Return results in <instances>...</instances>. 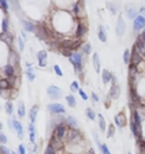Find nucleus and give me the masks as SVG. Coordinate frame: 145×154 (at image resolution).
Instances as JSON below:
<instances>
[{
    "label": "nucleus",
    "mask_w": 145,
    "mask_h": 154,
    "mask_svg": "<svg viewBox=\"0 0 145 154\" xmlns=\"http://www.w3.org/2000/svg\"><path fill=\"white\" fill-rule=\"evenodd\" d=\"M128 154H131V153H130V152H129V153H128Z\"/></svg>",
    "instance_id": "nucleus-61"
},
{
    "label": "nucleus",
    "mask_w": 145,
    "mask_h": 154,
    "mask_svg": "<svg viewBox=\"0 0 145 154\" xmlns=\"http://www.w3.org/2000/svg\"><path fill=\"white\" fill-rule=\"evenodd\" d=\"M114 133H115V126H114V124H109L108 131H107V138H113Z\"/></svg>",
    "instance_id": "nucleus-38"
},
{
    "label": "nucleus",
    "mask_w": 145,
    "mask_h": 154,
    "mask_svg": "<svg viewBox=\"0 0 145 154\" xmlns=\"http://www.w3.org/2000/svg\"><path fill=\"white\" fill-rule=\"evenodd\" d=\"M11 154H19V153H17V150H16V152H11Z\"/></svg>",
    "instance_id": "nucleus-60"
},
{
    "label": "nucleus",
    "mask_w": 145,
    "mask_h": 154,
    "mask_svg": "<svg viewBox=\"0 0 145 154\" xmlns=\"http://www.w3.org/2000/svg\"><path fill=\"white\" fill-rule=\"evenodd\" d=\"M10 88H11V85H10V82L8 81V79H2L0 80V90H2V92L10 91Z\"/></svg>",
    "instance_id": "nucleus-27"
},
{
    "label": "nucleus",
    "mask_w": 145,
    "mask_h": 154,
    "mask_svg": "<svg viewBox=\"0 0 145 154\" xmlns=\"http://www.w3.org/2000/svg\"><path fill=\"white\" fill-rule=\"evenodd\" d=\"M9 31V19L3 17L2 20V32H8Z\"/></svg>",
    "instance_id": "nucleus-37"
},
{
    "label": "nucleus",
    "mask_w": 145,
    "mask_h": 154,
    "mask_svg": "<svg viewBox=\"0 0 145 154\" xmlns=\"http://www.w3.org/2000/svg\"><path fill=\"white\" fill-rule=\"evenodd\" d=\"M29 154H31V153H29Z\"/></svg>",
    "instance_id": "nucleus-62"
},
{
    "label": "nucleus",
    "mask_w": 145,
    "mask_h": 154,
    "mask_svg": "<svg viewBox=\"0 0 145 154\" xmlns=\"http://www.w3.org/2000/svg\"><path fill=\"white\" fill-rule=\"evenodd\" d=\"M25 40L24 38H21V37H19L17 38V46H19V51H24V49H25V42H24Z\"/></svg>",
    "instance_id": "nucleus-45"
},
{
    "label": "nucleus",
    "mask_w": 145,
    "mask_h": 154,
    "mask_svg": "<svg viewBox=\"0 0 145 154\" xmlns=\"http://www.w3.org/2000/svg\"><path fill=\"white\" fill-rule=\"evenodd\" d=\"M139 14L143 15V16L145 17V6H141V8L139 9Z\"/></svg>",
    "instance_id": "nucleus-56"
},
{
    "label": "nucleus",
    "mask_w": 145,
    "mask_h": 154,
    "mask_svg": "<svg viewBox=\"0 0 145 154\" xmlns=\"http://www.w3.org/2000/svg\"><path fill=\"white\" fill-rule=\"evenodd\" d=\"M47 94L48 97H50L51 100H60L62 97V90L59 87V86H55V85H51L47 87Z\"/></svg>",
    "instance_id": "nucleus-6"
},
{
    "label": "nucleus",
    "mask_w": 145,
    "mask_h": 154,
    "mask_svg": "<svg viewBox=\"0 0 145 154\" xmlns=\"http://www.w3.org/2000/svg\"><path fill=\"white\" fill-rule=\"evenodd\" d=\"M13 124H14V129L17 134L19 139H23L25 136V132H24V127H23L21 122H19V119H13Z\"/></svg>",
    "instance_id": "nucleus-17"
},
{
    "label": "nucleus",
    "mask_w": 145,
    "mask_h": 154,
    "mask_svg": "<svg viewBox=\"0 0 145 154\" xmlns=\"http://www.w3.org/2000/svg\"><path fill=\"white\" fill-rule=\"evenodd\" d=\"M137 52H139L141 56H145V41L140 37V35L137 36V41L134 44V49Z\"/></svg>",
    "instance_id": "nucleus-11"
},
{
    "label": "nucleus",
    "mask_w": 145,
    "mask_h": 154,
    "mask_svg": "<svg viewBox=\"0 0 145 154\" xmlns=\"http://www.w3.org/2000/svg\"><path fill=\"white\" fill-rule=\"evenodd\" d=\"M65 123L67 124V127L68 128H78V121H77V118L74 117V116L68 114L66 117V122Z\"/></svg>",
    "instance_id": "nucleus-21"
},
{
    "label": "nucleus",
    "mask_w": 145,
    "mask_h": 154,
    "mask_svg": "<svg viewBox=\"0 0 145 154\" xmlns=\"http://www.w3.org/2000/svg\"><path fill=\"white\" fill-rule=\"evenodd\" d=\"M74 36L77 37V38H82L88 34V24H87V21H86V19H83V17H80V19H77V26H76V29H74Z\"/></svg>",
    "instance_id": "nucleus-2"
},
{
    "label": "nucleus",
    "mask_w": 145,
    "mask_h": 154,
    "mask_svg": "<svg viewBox=\"0 0 145 154\" xmlns=\"http://www.w3.org/2000/svg\"><path fill=\"white\" fill-rule=\"evenodd\" d=\"M98 148H99V150H101V153H102V154H112V153H110V149H109V147L107 146V144L102 143Z\"/></svg>",
    "instance_id": "nucleus-41"
},
{
    "label": "nucleus",
    "mask_w": 145,
    "mask_h": 154,
    "mask_svg": "<svg viewBox=\"0 0 145 154\" xmlns=\"http://www.w3.org/2000/svg\"><path fill=\"white\" fill-rule=\"evenodd\" d=\"M144 62V56H141L139 52H137L135 50L131 51V59H130V65H134V66H140L141 63Z\"/></svg>",
    "instance_id": "nucleus-12"
},
{
    "label": "nucleus",
    "mask_w": 145,
    "mask_h": 154,
    "mask_svg": "<svg viewBox=\"0 0 145 154\" xmlns=\"http://www.w3.org/2000/svg\"><path fill=\"white\" fill-rule=\"evenodd\" d=\"M38 104H34L32 107L29 109V118H30V123H35L36 122V117H37V113H38Z\"/></svg>",
    "instance_id": "nucleus-20"
},
{
    "label": "nucleus",
    "mask_w": 145,
    "mask_h": 154,
    "mask_svg": "<svg viewBox=\"0 0 145 154\" xmlns=\"http://www.w3.org/2000/svg\"><path fill=\"white\" fill-rule=\"evenodd\" d=\"M80 83H78V81H72L71 82V85H70V90L72 91V92H78L80 91Z\"/></svg>",
    "instance_id": "nucleus-40"
},
{
    "label": "nucleus",
    "mask_w": 145,
    "mask_h": 154,
    "mask_svg": "<svg viewBox=\"0 0 145 154\" xmlns=\"http://www.w3.org/2000/svg\"><path fill=\"white\" fill-rule=\"evenodd\" d=\"M0 153H2V154H11V150L2 144V147H0Z\"/></svg>",
    "instance_id": "nucleus-50"
},
{
    "label": "nucleus",
    "mask_w": 145,
    "mask_h": 154,
    "mask_svg": "<svg viewBox=\"0 0 145 154\" xmlns=\"http://www.w3.org/2000/svg\"><path fill=\"white\" fill-rule=\"evenodd\" d=\"M78 93H80V96H81V98L83 100V101H88V96H87V93L82 90V88H80V91H78Z\"/></svg>",
    "instance_id": "nucleus-51"
},
{
    "label": "nucleus",
    "mask_w": 145,
    "mask_h": 154,
    "mask_svg": "<svg viewBox=\"0 0 145 154\" xmlns=\"http://www.w3.org/2000/svg\"><path fill=\"white\" fill-rule=\"evenodd\" d=\"M5 112L9 116L13 114V112H14V103H13V101H6L5 102Z\"/></svg>",
    "instance_id": "nucleus-35"
},
{
    "label": "nucleus",
    "mask_w": 145,
    "mask_h": 154,
    "mask_svg": "<svg viewBox=\"0 0 145 154\" xmlns=\"http://www.w3.org/2000/svg\"><path fill=\"white\" fill-rule=\"evenodd\" d=\"M130 119L135 123V126H137L138 132H139V136H140L139 138H141V137H143V126H141L143 119H141V116H140L138 108H137V109H133V112H131V118H130Z\"/></svg>",
    "instance_id": "nucleus-5"
},
{
    "label": "nucleus",
    "mask_w": 145,
    "mask_h": 154,
    "mask_svg": "<svg viewBox=\"0 0 145 154\" xmlns=\"http://www.w3.org/2000/svg\"><path fill=\"white\" fill-rule=\"evenodd\" d=\"M17 153L19 154H27L26 153V147L24 146V144H20V146L17 147Z\"/></svg>",
    "instance_id": "nucleus-49"
},
{
    "label": "nucleus",
    "mask_w": 145,
    "mask_h": 154,
    "mask_svg": "<svg viewBox=\"0 0 145 154\" xmlns=\"http://www.w3.org/2000/svg\"><path fill=\"white\" fill-rule=\"evenodd\" d=\"M81 51H82L86 56L91 55V54H92V44H91V42H84L83 46H82V49H81Z\"/></svg>",
    "instance_id": "nucleus-32"
},
{
    "label": "nucleus",
    "mask_w": 145,
    "mask_h": 154,
    "mask_svg": "<svg viewBox=\"0 0 145 154\" xmlns=\"http://www.w3.org/2000/svg\"><path fill=\"white\" fill-rule=\"evenodd\" d=\"M97 35H98V38L102 41V42H107V30L103 25H98V30H97Z\"/></svg>",
    "instance_id": "nucleus-22"
},
{
    "label": "nucleus",
    "mask_w": 145,
    "mask_h": 154,
    "mask_svg": "<svg viewBox=\"0 0 145 154\" xmlns=\"http://www.w3.org/2000/svg\"><path fill=\"white\" fill-rule=\"evenodd\" d=\"M112 77H113V73H112L108 69L102 70V82H103L104 85H108V83L112 81Z\"/></svg>",
    "instance_id": "nucleus-24"
},
{
    "label": "nucleus",
    "mask_w": 145,
    "mask_h": 154,
    "mask_svg": "<svg viewBox=\"0 0 145 154\" xmlns=\"http://www.w3.org/2000/svg\"><path fill=\"white\" fill-rule=\"evenodd\" d=\"M65 100H66V103L68 104V107H71V108H74L77 106V101H76V97L73 94H67Z\"/></svg>",
    "instance_id": "nucleus-29"
},
{
    "label": "nucleus",
    "mask_w": 145,
    "mask_h": 154,
    "mask_svg": "<svg viewBox=\"0 0 145 154\" xmlns=\"http://www.w3.org/2000/svg\"><path fill=\"white\" fill-rule=\"evenodd\" d=\"M110 104H112V98H110L109 96H108L107 100L104 101V106H105V108H109V107H110Z\"/></svg>",
    "instance_id": "nucleus-52"
},
{
    "label": "nucleus",
    "mask_w": 145,
    "mask_h": 154,
    "mask_svg": "<svg viewBox=\"0 0 145 154\" xmlns=\"http://www.w3.org/2000/svg\"><path fill=\"white\" fill-rule=\"evenodd\" d=\"M38 63V67H41V69H44V67L47 66V61H40V62H37Z\"/></svg>",
    "instance_id": "nucleus-55"
},
{
    "label": "nucleus",
    "mask_w": 145,
    "mask_h": 154,
    "mask_svg": "<svg viewBox=\"0 0 145 154\" xmlns=\"http://www.w3.org/2000/svg\"><path fill=\"white\" fill-rule=\"evenodd\" d=\"M0 37H2V41L6 45H13V41H14V36L13 34H10V31L8 32H2V35H0Z\"/></svg>",
    "instance_id": "nucleus-23"
},
{
    "label": "nucleus",
    "mask_w": 145,
    "mask_h": 154,
    "mask_svg": "<svg viewBox=\"0 0 145 154\" xmlns=\"http://www.w3.org/2000/svg\"><path fill=\"white\" fill-rule=\"evenodd\" d=\"M138 146H139L140 153L141 154H145V139L143 137L141 138H138Z\"/></svg>",
    "instance_id": "nucleus-39"
},
{
    "label": "nucleus",
    "mask_w": 145,
    "mask_h": 154,
    "mask_svg": "<svg viewBox=\"0 0 145 154\" xmlns=\"http://www.w3.org/2000/svg\"><path fill=\"white\" fill-rule=\"evenodd\" d=\"M114 124L119 129H122L123 127L127 126V117H125V113L124 112H120V113L114 116Z\"/></svg>",
    "instance_id": "nucleus-10"
},
{
    "label": "nucleus",
    "mask_w": 145,
    "mask_h": 154,
    "mask_svg": "<svg viewBox=\"0 0 145 154\" xmlns=\"http://www.w3.org/2000/svg\"><path fill=\"white\" fill-rule=\"evenodd\" d=\"M47 109L51 114H65L66 113V108L62 103H50L47 104Z\"/></svg>",
    "instance_id": "nucleus-7"
},
{
    "label": "nucleus",
    "mask_w": 145,
    "mask_h": 154,
    "mask_svg": "<svg viewBox=\"0 0 145 154\" xmlns=\"http://www.w3.org/2000/svg\"><path fill=\"white\" fill-rule=\"evenodd\" d=\"M139 35H140V37H141V38H143V40H144V41H145V30H144V31H141V32H140V34H139Z\"/></svg>",
    "instance_id": "nucleus-58"
},
{
    "label": "nucleus",
    "mask_w": 145,
    "mask_h": 154,
    "mask_svg": "<svg viewBox=\"0 0 145 154\" xmlns=\"http://www.w3.org/2000/svg\"><path fill=\"white\" fill-rule=\"evenodd\" d=\"M21 36H23L24 40H27V36H26V31H25V30L21 31Z\"/></svg>",
    "instance_id": "nucleus-57"
},
{
    "label": "nucleus",
    "mask_w": 145,
    "mask_h": 154,
    "mask_svg": "<svg viewBox=\"0 0 145 154\" xmlns=\"http://www.w3.org/2000/svg\"><path fill=\"white\" fill-rule=\"evenodd\" d=\"M45 154H57V150H56V148L53 146H51V144L48 143V146L45 149Z\"/></svg>",
    "instance_id": "nucleus-42"
},
{
    "label": "nucleus",
    "mask_w": 145,
    "mask_h": 154,
    "mask_svg": "<svg viewBox=\"0 0 145 154\" xmlns=\"http://www.w3.org/2000/svg\"><path fill=\"white\" fill-rule=\"evenodd\" d=\"M52 70H53V72L59 76V77H63V72H62V70H61V67L59 66V65H53V67H52Z\"/></svg>",
    "instance_id": "nucleus-44"
},
{
    "label": "nucleus",
    "mask_w": 145,
    "mask_h": 154,
    "mask_svg": "<svg viewBox=\"0 0 145 154\" xmlns=\"http://www.w3.org/2000/svg\"><path fill=\"white\" fill-rule=\"evenodd\" d=\"M92 134H93V138H94V142H95V143L101 142V139H99V136H98V134H97V132H95V131H93V132H92Z\"/></svg>",
    "instance_id": "nucleus-53"
},
{
    "label": "nucleus",
    "mask_w": 145,
    "mask_h": 154,
    "mask_svg": "<svg viewBox=\"0 0 145 154\" xmlns=\"http://www.w3.org/2000/svg\"><path fill=\"white\" fill-rule=\"evenodd\" d=\"M16 112H17V116L20 118H24L26 116V108H25V104H24L23 101L17 102V109H16Z\"/></svg>",
    "instance_id": "nucleus-25"
},
{
    "label": "nucleus",
    "mask_w": 145,
    "mask_h": 154,
    "mask_svg": "<svg viewBox=\"0 0 145 154\" xmlns=\"http://www.w3.org/2000/svg\"><path fill=\"white\" fill-rule=\"evenodd\" d=\"M91 97H92V101H93V103L95 104V103H98L101 100H99V96L98 94H97L95 92H92L91 93Z\"/></svg>",
    "instance_id": "nucleus-46"
},
{
    "label": "nucleus",
    "mask_w": 145,
    "mask_h": 154,
    "mask_svg": "<svg viewBox=\"0 0 145 154\" xmlns=\"http://www.w3.org/2000/svg\"><path fill=\"white\" fill-rule=\"evenodd\" d=\"M29 139H30V142L32 144H35V142H36V133L35 132H29Z\"/></svg>",
    "instance_id": "nucleus-48"
},
{
    "label": "nucleus",
    "mask_w": 145,
    "mask_h": 154,
    "mask_svg": "<svg viewBox=\"0 0 145 154\" xmlns=\"http://www.w3.org/2000/svg\"><path fill=\"white\" fill-rule=\"evenodd\" d=\"M138 11L139 10L133 4H128V5L124 6V13H125V15L128 16V19H130V20H134V19L139 15Z\"/></svg>",
    "instance_id": "nucleus-9"
},
{
    "label": "nucleus",
    "mask_w": 145,
    "mask_h": 154,
    "mask_svg": "<svg viewBox=\"0 0 145 154\" xmlns=\"http://www.w3.org/2000/svg\"><path fill=\"white\" fill-rule=\"evenodd\" d=\"M0 142H2L3 146H5V144L8 143V137L5 136V133H4V132L0 133Z\"/></svg>",
    "instance_id": "nucleus-47"
},
{
    "label": "nucleus",
    "mask_w": 145,
    "mask_h": 154,
    "mask_svg": "<svg viewBox=\"0 0 145 154\" xmlns=\"http://www.w3.org/2000/svg\"><path fill=\"white\" fill-rule=\"evenodd\" d=\"M0 5H2V10L4 13H8L9 11V8H10V4H9L6 0H0Z\"/></svg>",
    "instance_id": "nucleus-43"
},
{
    "label": "nucleus",
    "mask_w": 145,
    "mask_h": 154,
    "mask_svg": "<svg viewBox=\"0 0 145 154\" xmlns=\"http://www.w3.org/2000/svg\"><path fill=\"white\" fill-rule=\"evenodd\" d=\"M29 132H35V133H36V127H35V123H30V124H29Z\"/></svg>",
    "instance_id": "nucleus-54"
},
{
    "label": "nucleus",
    "mask_w": 145,
    "mask_h": 154,
    "mask_svg": "<svg viewBox=\"0 0 145 154\" xmlns=\"http://www.w3.org/2000/svg\"><path fill=\"white\" fill-rule=\"evenodd\" d=\"M21 25H23V27H24L25 31L36 34V30H37V25H36V24L29 21V20H25V19H21Z\"/></svg>",
    "instance_id": "nucleus-15"
},
{
    "label": "nucleus",
    "mask_w": 145,
    "mask_h": 154,
    "mask_svg": "<svg viewBox=\"0 0 145 154\" xmlns=\"http://www.w3.org/2000/svg\"><path fill=\"white\" fill-rule=\"evenodd\" d=\"M84 10V3L83 2H76L72 6V14L77 17L80 19L81 17V11Z\"/></svg>",
    "instance_id": "nucleus-16"
},
{
    "label": "nucleus",
    "mask_w": 145,
    "mask_h": 154,
    "mask_svg": "<svg viewBox=\"0 0 145 154\" xmlns=\"http://www.w3.org/2000/svg\"><path fill=\"white\" fill-rule=\"evenodd\" d=\"M143 29H145V17L143 15H138L133 20V32L134 34H140Z\"/></svg>",
    "instance_id": "nucleus-3"
},
{
    "label": "nucleus",
    "mask_w": 145,
    "mask_h": 154,
    "mask_svg": "<svg viewBox=\"0 0 145 154\" xmlns=\"http://www.w3.org/2000/svg\"><path fill=\"white\" fill-rule=\"evenodd\" d=\"M8 63H10L13 66H15L17 69V66L20 65V56L17 55V52L15 50H11L9 54V59H8Z\"/></svg>",
    "instance_id": "nucleus-14"
},
{
    "label": "nucleus",
    "mask_w": 145,
    "mask_h": 154,
    "mask_svg": "<svg viewBox=\"0 0 145 154\" xmlns=\"http://www.w3.org/2000/svg\"><path fill=\"white\" fill-rule=\"evenodd\" d=\"M84 54L82 51H76V52H72V56L70 57V62L71 65L73 66L74 69V72L83 77V72H84Z\"/></svg>",
    "instance_id": "nucleus-1"
},
{
    "label": "nucleus",
    "mask_w": 145,
    "mask_h": 154,
    "mask_svg": "<svg viewBox=\"0 0 145 154\" xmlns=\"http://www.w3.org/2000/svg\"><path fill=\"white\" fill-rule=\"evenodd\" d=\"M92 65H93V69L95 71V73H99L102 71V67H101V60H99V55L98 52H94L92 55Z\"/></svg>",
    "instance_id": "nucleus-18"
},
{
    "label": "nucleus",
    "mask_w": 145,
    "mask_h": 154,
    "mask_svg": "<svg viewBox=\"0 0 145 154\" xmlns=\"http://www.w3.org/2000/svg\"><path fill=\"white\" fill-rule=\"evenodd\" d=\"M86 154H95V153H94V150H93L92 148H89V149H88V152H87Z\"/></svg>",
    "instance_id": "nucleus-59"
},
{
    "label": "nucleus",
    "mask_w": 145,
    "mask_h": 154,
    "mask_svg": "<svg viewBox=\"0 0 145 154\" xmlns=\"http://www.w3.org/2000/svg\"><path fill=\"white\" fill-rule=\"evenodd\" d=\"M47 51L46 50H41V51H38L36 54V59H37V62H40V61H47Z\"/></svg>",
    "instance_id": "nucleus-33"
},
{
    "label": "nucleus",
    "mask_w": 145,
    "mask_h": 154,
    "mask_svg": "<svg viewBox=\"0 0 145 154\" xmlns=\"http://www.w3.org/2000/svg\"><path fill=\"white\" fill-rule=\"evenodd\" d=\"M86 117L88 118L89 121H95L97 113L94 112V109L92 107H88V108H86Z\"/></svg>",
    "instance_id": "nucleus-30"
},
{
    "label": "nucleus",
    "mask_w": 145,
    "mask_h": 154,
    "mask_svg": "<svg viewBox=\"0 0 145 154\" xmlns=\"http://www.w3.org/2000/svg\"><path fill=\"white\" fill-rule=\"evenodd\" d=\"M3 73L6 76V79H9V77H13L15 76V72H16V67L10 65V63H6L5 66H3Z\"/></svg>",
    "instance_id": "nucleus-19"
},
{
    "label": "nucleus",
    "mask_w": 145,
    "mask_h": 154,
    "mask_svg": "<svg viewBox=\"0 0 145 154\" xmlns=\"http://www.w3.org/2000/svg\"><path fill=\"white\" fill-rule=\"evenodd\" d=\"M127 31V24H125L124 19L122 15L118 16V20H117V26H115V32H117L118 36H123Z\"/></svg>",
    "instance_id": "nucleus-8"
},
{
    "label": "nucleus",
    "mask_w": 145,
    "mask_h": 154,
    "mask_svg": "<svg viewBox=\"0 0 145 154\" xmlns=\"http://www.w3.org/2000/svg\"><path fill=\"white\" fill-rule=\"evenodd\" d=\"M105 6H107V9L110 11V14H112V15H115V14L118 13L119 6H118V4H117V3H114V2H108L107 4H105Z\"/></svg>",
    "instance_id": "nucleus-26"
},
{
    "label": "nucleus",
    "mask_w": 145,
    "mask_h": 154,
    "mask_svg": "<svg viewBox=\"0 0 145 154\" xmlns=\"http://www.w3.org/2000/svg\"><path fill=\"white\" fill-rule=\"evenodd\" d=\"M98 127L101 132H105V129H107V123H105V119L102 113H98Z\"/></svg>",
    "instance_id": "nucleus-28"
},
{
    "label": "nucleus",
    "mask_w": 145,
    "mask_h": 154,
    "mask_svg": "<svg viewBox=\"0 0 145 154\" xmlns=\"http://www.w3.org/2000/svg\"><path fill=\"white\" fill-rule=\"evenodd\" d=\"M67 129H68V127H67V124L66 123H61L59 124V126H56L52 134L57 138V139H60V140H65V137H66V133H67Z\"/></svg>",
    "instance_id": "nucleus-4"
},
{
    "label": "nucleus",
    "mask_w": 145,
    "mask_h": 154,
    "mask_svg": "<svg viewBox=\"0 0 145 154\" xmlns=\"http://www.w3.org/2000/svg\"><path fill=\"white\" fill-rule=\"evenodd\" d=\"M129 126H130V131H131V134L135 137V138H139L140 136H139V132H138V128H137V126H135V123L130 119V123H129Z\"/></svg>",
    "instance_id": "nucleus-36"
},
{
    "label": "nucleus",
    "mask_w": 145,
    "mask_h": 154,
    "mask_svg": "<svg viewBox=\"0 0 145 154\" xmlns=\"http://www.w3.org/2000/svg\"><path fill=\"white\" fill-rule=\"evenodd\" d=\"M26 76L30 82H34L35 79H36V75H35V69L34 67H29V69L26 70Z\"/></svg>",
    "instance_id": "nucleus-34"
},
{
    "label": "nucleus",
    "mask_w": 145,
    "mask_h": 154,
    "mask_svg": "<svg viewBox=\"0 0 145 154\" xmlns=\"http://www.w3.org/2000/svg\"><path fill=\"white\" fill-rule=\"evenodd\" d=\"M130 59H131L130 50L125 49L124 52H123V62H124V65H130Z\"/></svg>",
    "instance_id": "nucleus-31"
},
{
    "label": "nucleus",
    "mask_w": 145,
    "mask_h": 154,
    "mask_svg": "<svg viewBox=\"0 0 145 154\" xmlns=\"http://www.w3.org/2000/svg\"><path fill=\"white\" fill-rule=\"evenodd\" d=\"M120 93H122L120 86L117 83V85H112V86H110V90H109L108 96H109L112 100H118V98L120 97Z\"/></svg>",
    "instance_id": "nucleus-13"
}]
</instances>
